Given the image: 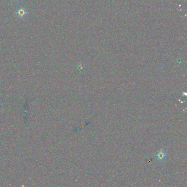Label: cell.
<instances>
[{
	"instance_id": "cell-1",
	"label": "cell",
	"mask_w": 187,
	"mask_h": 187,
	"mask_svg": "<svg viewBox=\"0 0 187 187\" xmlns=\"http://www.w3.org/2000/svg\"><path fill=\"white\" fill-rule=\"evenodd\" d=\"M15 13L17 14V17H19L20 19H23L25 16L28 13V12L25 7H22L17 10Z\"/></svg>"
},
{
	"instance_id": "cell-2",
	"label": "cell",
	"mask_w": 187,
	"mask_h": 187,
	"mask_svg": "<svg viewBox=\"0 0 187 187\" xmlns=\"http://www.w3.org/2000/svg\"><path fill=\"white\" fill-rule=\"evenodd\" d=\"M166 157V153L163 149H161L157 153L155 156V158L159 161L163 160Z\"/></svg>"
},
{
	"instance_id": "cell-3",
	"label": "cell",
	"mask_w": 187,
	"mask_h": 187,
	"mask_svg": "<svg viewBox=\"0 0 187 187\" xmlns=\"http://www.w3.org/2000/svg\"><path fill=\"white\" fill-rule=\"evenodd\" d=\"M15 1H18V0H15Z\"/></svg>"
}]
</instances>
